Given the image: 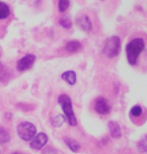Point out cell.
I'll list each match as a JSON object with an SVG mask.
<instances>
[{
	"label": "cell",
	"mask_w": 147,
	"mask_h": 154,
	"mask_svg": "<svg viewBox=\"0 0 147 154\" xmlns=\"http://www.w3.org/2000/svg\"><path fill=\"white\" fill-rule=\"evenodd\" d=\"M145 47V42L142 38H134L132 39L128 45H127V58H128L129 63L131 66L137 63V60L139 58L140 53Z\"/></svg>",
	"instance_id": "1"
},
{
	"label": "cell",
	"mask_w": 147,
	"mask_h": 154,
	"mask_svg": "<svg viewBox=\"0 0 147 154\" xmlns=\"http://www.w3.org/2000/svg\"><path fill=\"white\" fill-rule=\"evenodd\" d=\"M58 103L61 106V108L63 109L64 117L68 121V123L70 125H72V127L77 125V119L76 116H75L74 110H72V103H71L70 97L68 96V94H61L58 98Z\"/></svg>",
	"instance_id": "2"
},
{
	"label": "cell",
	"mask_w": 147,
	"mask_h": 154,
	"mask_svg": "<svg viewBox=\"0 0 147 154\" xmlns=\"http://www.w3.org/2000/svg\"><path fill=\"white\" fill-rule=\"evenodd\" d=\"M121 50V40L117 36H113L105 43L103 46V54L107 57V58L112 59L116 57Z\"/></svg>",
	"instance_id": "3"
},
{
	"label": "cell",
	"mask_w": 147,
	"mask_h": 154,
	"mask_svg": "<svg viewBox=\"0 0 147 154\" xmlns=\"http://www.w3.org/2000/svg\"><path fill=\"white\" fill-rule=\"evenodd\" d=\"M17 134L22 140L31 141L36 136V127L30 122H22L17 127Z\"/></svg>",
	"instance_id": "4"
},
{
	"label": "cell",
	"mask_w": 147,
	"mask_h": 154,
	"mask_svg": "<svg viewBox=\"0 0 147 154\" xmlns=\"http://www.w3.org/2000/svg\"><path fill=\"white\" fill-rule=\"evenodd\" d=\"M130 119L134 124L141 125L147 120V110L139 105H137V106L132 107L130 110Z\"/></svg>",
	"instance_id": "5"
},
{
	"label": "cell",
	"mask_w": 147,
	"mask_h": 154,
	"mask_svg": "<svg viewBox=\"0 0 147 154\" xmlns=\"http://www.w3.org/2000/svg\"><path fill=\"white\" fill-rule=\"evenodd\" d=\"M93 109L96 113L100 115H108L112 112V105L108 101V99L103 97H99L93 101Z\"/></svg>",
	"instance_id": "6"
},
{
	"label": "cell",
	"mask_w": 147,
	"mask_h": 154,
	"mask_svg": "<svg viewBox=\"0 0 147 154\" xmlns=\"http://www.w3.org/2000/svg\"><path fill=\"white\" fill-rule=\"evenodd\" d=\"M36 61V57L33 54H26L21 58L16 63V68L19 71H26L31 68Z\"/></svg>",
	"instance_id": "7"
},
{
	"label": "cell",
	"mask_w": 147,
	"mask_h": 154,
	"mask_svg": "<svg viewBox=\"0 0 147 154\" xmlns=\"http://www.w3.org/2000/svg\"><path fill=\"white\" fill-rule=\"evenodd\" d=\"M48 138L47 136L45 135L44 132H39L38 135H36L30 141V147L33 149H41L45 145L47 144Z\"/></svg>",
	"instance_id": "8"
},
{
	"label": "cell",
	"mask_w": 147,
	"mask_h": 154,
	"mask_svg": "<svg viewBox=\"0 0 147 154\" xmlns=\"http://www.w3.org/2000/svg\"><path fill=\"white\" fill-rule=\"evenodd\" d=\"M76 23L77 26H79V29H82L83 31L87 32V31H91L92 29H93V24H92V21L90 19L87 15H81V16H78L76 20Z\"/></svg>",
	"instance_id": "9"
},
{
	"label": "cell",
	"mask_w": 147,
	"mask_h": 154,
	"mask_svg": "<svg viewBox=\"0 0 147 154\" xmlns=\"http://www.w3.org/2000/svg\"><path fill=\"white\" fill-rule=\"evenodd\" d=\"M64 50L69 53H76V52H79L82 50V44L77 40H70L68 42L66 46H64Z\"/></svg>",
	"instance_id": "10"
},
{
	"label": "cell",
	"mask_w": 147,
	"mask_h": 154,
	"mask_svg": "<svg viewBox=\"0 0 147 154\" xmlns=\"http://www.w3.org/2000/svg\"><path fill=\"white\" fill-rule=\"evenodd\" d=\"M61 78L63 79L64 82H67V83L69 84V85H75L76 84V72L72 70H69V71H66L63 72L62 75H61Z\"/></svg>",
	"instance_id": "11"
},
{
	"label": "cell",
	"mask_w": 147,
	"mask_h": 154,
	"mask_svg": "<svg viewBox=\"0 0 147 154\" xmlns=\"http://www.w3.org/2000/svg\"><path fill=\"white\" fill-rule=\"evenodd\" d=\"M11 8L9 6L5 4V2H2V1H0V21H4V20H7L9 16H11Z\"/></svg>",
	"instance_id": "12"
},
{
	"label": "cell",
	"mask_w": 147,
	"mask_h": 154,
	"mask_svg": "<svg viewBox=\"0 0 147 154\" xmlns=\"http://www.w3.org/2000/svg\"><path fill=\"white\" fill-rule=\"evenodd\" d=\"M108 128H109V131H110L112 137H114V138H120V137H121V128H120V125L116 122L110 121V122L108 123Z\"/></svg>",
	"instance_id": "13"
},
{
	"label": "cell",
	"mask_w": 147,
	"mask_h": 154,
	"mask_svg": "<svg viewBox=\"0 0 147 154\" xmlns=\"http://www.w3.org/2000/svg\"><path fill=\"white\" fill-rule=\"evenodd\" d=\"M63 140H64V143H66V145L70 148L72 152H78V151L81 149V145H79L78 141L75 140V139L68 138V137H64Z\"/></svg>",
	"instance_id": "14"
},
{
	"label": "cell",
	"mask_w": 147,
	"mask_h": 154,
	"mask_svg": "<svg viewBox=\"0 0 147 154\" xmlns=\"http://www.w3.org/2000/svg\"><path fill=\"white\" fill-rule=\"evenodd\" d=\"M11 140V134L9 131L4 127H0V144H5Z\"/></svg>",
	"instance_id": "15"
},
{
	"label": "cell",
	"mask_w": 147,
	"mask_h": 154,
	"mask_svg": "<svg viewBox=\"0 0 147 154\" xmlns=\"http://www.w3.org/2000/svg\"><path fill=\"white\" fill-rule=\"evenodd\" d=\"M9 77V72L6 69V67L2 63H0V82L1 83H6Z\"/></svg>",
	"instance_id": "16"
},
{
	"label": "cell",
	"mask_w": 147,
	"mask_h": 154,
	"mask_svg": "<svg viewBox=\"0 0 147 154\" xmlns=\"http://www.w3.org/2000/svg\"><path fill=\"white\" fill-rule=\"evenodd\" d=\"M70 6V0H58V11L60 13H64Z\"/></svg>",
	"instance_id": "17"
},
{
	"label": "cell",
	"mask_w": 147,
	"mask_h": 154,
	"mask_svg": "<svg viewBox=\"0 0 147 154\" xmlns=\"http://www.w3.org/2000/svg\"><path fill=\"white\" fill-rule=\"evenodd\" d=\"M52 122H53V125H54V127H60V125H62V123L64 122V116L57 115L52 120Z\"/></svg>",
	"instance_id": "18"
},
{
	"label": "cell",
	"mask_w": 147,
	"mask_h": 154,
	"mask_svg": "<svg viewBox=\"0 0 147 154\" xmlns=\"http://www.w3.org/2000/svg\"><path fill=\"white\" fill-rule=\"evenodd\" d=\"M138 148L140 149V152H147V136L139 141V144H138Z\"/></svg>",
	"instance_id": "19"
},
{
	"label": "cell",
	"mask_w": 147,
	"mask_h": 154,
	"mask_svg": "<svg viewBox=\"0 0 147 154\" xmlns=\"http://www.w3.org/2000/svg\"><path fill=\"white\" fill-rule=\"evenodd\" d=\"M60 26H62V28H64V29H70L71 28V21L69 19H62L60 20Z\"/></svg>",
	"instance_id": "20"
},
{
	"label": "cell",
	"mask_w": 147,
	"mask_h": 154,
	"mask_svg": "<svg viewBox=\"0 0 147 154\" xmlns=\"http://www.w3.org/2000/svg\"><path fill=\"white\" fill-rule=\"evenodd\" d=\"M13 154H24V153H20V152H15V153H13Z\"/></svg>",
	"instance_id": "21"
}]
</instances>
